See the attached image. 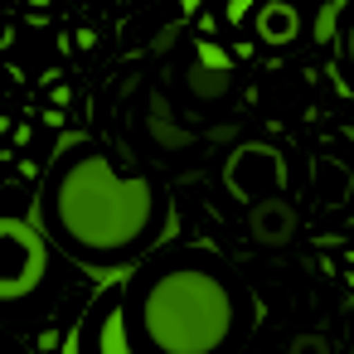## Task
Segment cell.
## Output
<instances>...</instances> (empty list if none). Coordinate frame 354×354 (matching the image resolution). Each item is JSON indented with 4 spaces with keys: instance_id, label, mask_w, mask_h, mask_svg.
<instances>
[{
    "instance_id": "obj_3",
    "label": "cell",
    "mask_w": 354,
    "mask_h": 354,
    "mask_svg": "<svg viewBox=\"0 0 354 354\" xmlns=\"http://www.w3.org/2000/svg\"><path fill=\"white\" fill-rule=\"evenodd\" d=\"M49 233L25 218H0V301H25L49 277Z\"/></svg>"
},
{
    "instance_id": "obj_8",
    "label": "cell",
    "mask_w": 354,
    "mask_h": 354,
    "mask_svg": "<svg viewBox=\"0 0 354 354\" xmlns=\"http://www.w3.org/2000/svg\"><path fill=\"white\" fill-rule=\"evenodd\" d=\"M344 54H349V64H354V30H349V39H344Z\"/></svg>"
},
{
    "instance_id": "obj_4",
    "label": "cell",
    "mask_w": 354,
    "mask_h": 354,
    "mask_svg": "<svg viewBox=\"0 0 354 354\" xmlns=\"http://www.w3.org/2000/svg\"><path fill=\"white\" fill-rule=\"evenodd\" d=\"M78 354H141L131 325H127V306H122V286H107L78 330Z\"/></svg>"
},
{
    "instance_id": "obj_6",
    "label": "cell",
    "mask_w": 354,
    "mask_h": 354,
    "mask_svg": "<svg viewBox=\"0 0 354 354\" xmlns=\"http://www.w3.org/2000/svg\"><path fill=\"white\" fill-rule=\"evenodd\" d=\"M335 15H339V6H325V10L315 15V39H330V35H335Z\"/></svg>"
},
{
    "instance_id": "obj_1",
    "label": "cell",
    "mask_w": 354,
    "mask_h": 354,
    "mask_svg": "<svg viewBox=\"0 0 354 354\" xmlns=\"http://www.w3.org/2000/svg\"><path fill=\"white\" fill-rule=\"evenodd\" d=\"M39 228L83 267L117 272L156 252L170 228V199L156 180L122 170L102 146L73 141L39 185Z\"/></svg>"
},
{
    "instance_id": "obj_2",
    "label": "cell",
    "mask_w": 354,
    "mask_h": 354,
    "mask_svg": "<svg viewBox=\"0 0 354 354\" xmlns=\"http://www.w3.org/2000/svg\"><path fill=\"white\" fill-rule=\"evenodd\" d=\"M127 325L141 354H238L248 296L209 252H160L122 286Z\"/></svg>"
},
{
    "instance_id": "obj_7",
    "label": "cell",
    "mask_w": 354,
    "mask_h": 354,
    "mask_svg": "<svg viewBox=\"0 0 354 354\" xmlns=\"http://www.w3.org/2000/svg\"><path fill=\"white\" fill-rule=\"evenodd\" d=\"M204 64H214V68H223V64H228V59H223V54H218V49H214V44H204Z\"/></svg>"
},
{
    "instance_id": "obj_9",
    "label": "cell",
    "mask_w": 354,
    "mask_h": 354,
    "mask_svg": "<svg viewBox=\"0 0 354 354\" xmlns=\"http://www.w3.org/2000/svg\"><path fill=\"white\" fill-rule=\"evenodd\" d=\"M180 10L189 15V10H199V0H180Z\"/></svg>"
},
{
    "instance_id": "obj_5",
    "label": "cell",
    "mask_w": 354,
    "mask_h": 354,
    "mask_svg": "<svg viewBox=\"0 0 354 354\" xmlns=\"http://www.w3.org/2000/svg\"><path fill=\"white\" fill-rule=\"evenodd\" d=\"M257 35H262L267 44H291V39H296V10H291V6H267V10L257 15Z\"/></svg>"
}]
</instances>
